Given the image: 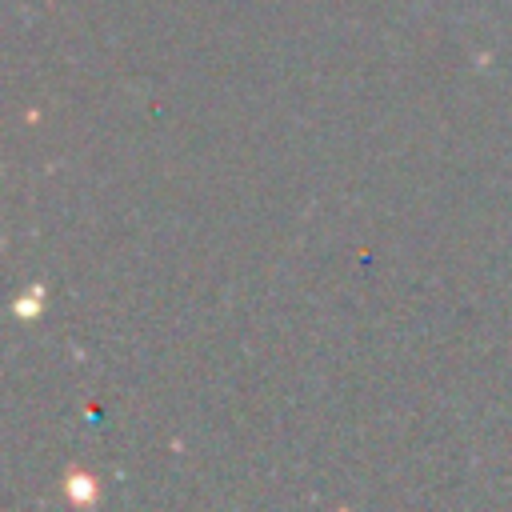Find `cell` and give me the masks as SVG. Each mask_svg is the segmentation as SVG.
<instances>
[{
	"label": "cell",
	"instance_id": "obj_2",
	"mask_svg": "<svg viewBox=\"0 0 512 512\" xmlns=\"http://www.w3.org/2000/svg\"><path fill=\"white\" fill-rule=\"evenodd\" d=\"M40 308H44V288H40V284L24 288V292L16 296V304H12V312H16L20 320H36V316H40Z\"/></svg>",
	"mask_w": 512,
	"mask_h": 512
},
{
	"label": "cell",
	"instance_id": "obj_1",
	"mask_svg": "<svg viewBox=\"0 0 512 512\" xmlns=\"http://www.w3.org/2000/svg\"><path fill=\"white\" fill-rule=\"evenodd\" d=\"M64 496H68L72 504H92V500L100 496V484H96L92 472H84L80 464H72V468L64 472Z\"/></svg>",
	"mask_w": 512,
	"mask_h": 512
}]
</instances>
